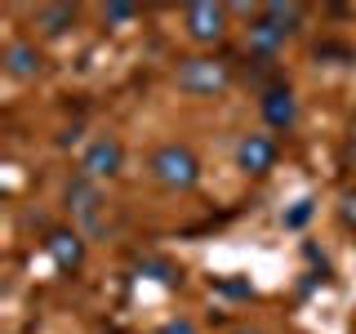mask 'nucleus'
Here are the masks:
<instances>
[{
  "instance_id": "2",
  "label": "nucleus",
  "mask_w": 356,
  "mask_h": 334,
  "mask_svg": "<svg viewBox=\"0 0 356 334\" xmlns=\"http://www.w3.org/2000/svg\"><path fill=\"white\" fill-rule=\"evenodd\" d=\"M174 81H178L183 94H218V89L227 85V63L196 54V58H183V63H178Z\"/></svg>"
},
{
  "instance_id": "5",
  "label": "nucleus",
  "mask_w": 356,
  "mask_h": 334,
  "mask_svg": "<svg viewBox=\"0 0 356 334\" xmlns=\"http://www.w3.org/2000/svg\"><path fill=\"white\" fill-rule=\"evenodd\" d=\"M236 165L245 174H267L276 165V138L272 134H245L236 148Z\"/></svg>"
},
{
  "instance_id": "6",
  "label": "nucleus",
  "mask_w": 356,
  "mask_h": 334,
  "mask_svg": "<svg viewBox=\"0 0 356 334\" xmlns=\"http://www.w3.org/2000/svg\"><path fill=\"white\" fill-rule=\"evenodd\" d=\"M263 120H267V129H294V120H298V103H294V94H289V85H272L263 94Z\"/></svg>"
},
{
  "instance_id": "15",
  "label": "nucleus",
  "mask_w": 356,
  "mask_h": 334,
  "mask_svg": "<svg viewBox=\"0 0 356 334\" xmlns=\"http://www.w3.org/2000/svg\"><path fill=\"white\" fill-rule=\"evenodd\" d=\"M307 214H312V205H307V200H298V209L289 214V228H298V223H307Z\"/></svg>"
},
{
  "instance_id": "7",
  "label": "nucleus",
  "mask_w": 356,
  "mask_h": 334,
  "mask_svg": "<svg viewBox=\"0 0 356 334\" xmlns=\"http://www.w3.org/2000/svg\"><path fill=\"white\" fill-rule=\"evenodd\" d=\"M5 72L18 76V81H31V76L40 72V49L31 40H14L5 49Z\"/></svg>"
},
{
  "instance_id": "11",
  "label": "nucleus",
  "mask_w": 356,
  "mask_h": 334,
  "mask_svg": "<svg viewBox=\"0 0 356 334\" xmlns=\"http://www.w3.org/2000/svg\"><path fill=\"white\" fill-rule=\"evenodd\" d=\"M250 45H254V49H259V54H272L276 45H285V31H276L272 22H267V18L259 14V22H254V27H250Z\"/></svg>"
},
{
  "instance_id": "13",
  "label": "nucleus",
  "mask_w": 356,
  "mask_h": 334,
  "mask_svg": "<svg viewBox=\"0 0 356 334\" xmlns=\"http://www.w3.org/2000/svg\"><path fill=\"white\" fill-rule=\"evenodd\" d=\"M134 14H138L134 5H107V9H103V18H107V22H129Z\"/></svg>"
},
{
  "instance_id": "12",
  "label": "nucleus",
  "mask_w": 356,
  "mask_h": 334,
  "mask_svg": "<svg viewBox=\"0 0 356 334\" xmlns=\"http://www.w3.org/2000/svg\"><path fill=\"white\" fill-rule=\"evenodd\" d=\"M263 18L272 22L276 31H285V36H289V31L298 27V18H303V9H298V5H263Z\"/></svg>"
},
{
  "instance_id": "4",
  "label": "nucleus",
  "mask_w": 356,
  "mask_h": 334,
  "mask_svg": "<svg viewBox=\"0 0 356 334\" xmlns=\"http://www.w3.org/2000/svg\"><path fill=\"white\" fill-rule=\"evenodd\" d=\"M187 36H192L196 45H214L222 31H227V9L222 5H209V0H196V5H187Z\"/></svg>"
},
{
  "instance_id": "1",
  "label": "nucleus",
  "mask_w": 356,
  "mask_h": 334,
  "mask_svg": "<svg viewBox=\"0 0 356 334\" xmlns=\"http://www.w3.org/2000/svg\"><path fill=\"white\" fill-rule=\"evenodd\" d=\"M147 165H152V178L161 187H170V192H187V187H196V178H200V161H196V152L187 148V143H161Z\"/></svg>"
},
{
  "instance_id": "16",
  "label": "nucleus",
  "mask_w": 356,
  "mask_h": 334,
  "mask_svg": "<svg viewBox=\"0 0 356 334\" xmlns=\"http://www.w3.org/2000/svg\"><path fill=\"white\" fill-rule=\"evenodd\" d=\"M343 218H348V223L356 218V196H348V205H343Z\"/></svg>"
},
{
  "instance_id": "17",
  "label": "nucleus",
  "mask_w": 356,
  "mask_h": 334,
  "mask_svg": "<svg viewBox=\"0 0 356 334\" xmlns=\"http://www.w3.org/2000/svg\"><path fill=\"white\" fill-rule=\"evenodd\" d=\"M232 334H259V330H232Z\"/></svg>"
},
{
  "instance_id": "14",
  "label": "nucleus",
  "mask_w": 356,
  "mask_h": 334,
  "mask_svg": "<svg viewBox=\"0 0 356 334\" xmlns=\"http://www.w3.org/2000/svg\"><path fill=\"white\" fill-rule=\"evenodd\" d=\"M161 334H196V326H192V321H170Z\"/></svg>"
},
{
  "instance_id": "10",
  "label": "nucleus",
  "mask_w": 356,
  "mask_h": 334,
  "mask_svg": "<svg viewBox=\"0 0 356 334\" xmlns=\"http://www.w3.org/2000/svg\"><path fill=\"white\" fill-rule=\"evenodd\" d=\"M36 22H40L44 36H63V31L76 22V9L72 5H44V9H36Z\"/></svg>"
},
{
  "instance_id": "3",
  "label": "nucleus",
  "mask_w": 356,
  "mask_h": 334,
  "mask_svg": "<svg viewBox=\"0 0 356 334\" xmlns=\"http://www.w3.org/2000/svg\"><path fill=\"white\" fill-rule=\"evenodd\" d=\"M120 165H125V148H120V138H111V134H98V138L81 152V178H89V183L111 178Z\"/></svg>"
},
{
  "instance_id": "8",
  "label": "nucleus",
  "mask_w": 356,
  "mask_h": 334,
  "mask_svg": "<svg viewBox=\"0 0 356 334\" xmlns=\"http://www.w3.org/2000/svg\"><path fill=\"white\" fill-rule=\"evenodd\" d=\"M44 250H49V259L58 263V267H81V259H85V245H81V237L76 232H49V241H44Z\"/></svg>"
},
{
  "instance_id": "9",
  "label": "nucleus",
  "mask_w": 356,
  "mask_h": 334,
  "mask_svg": "<svg viewBox=\"0 0 356 334\" xmlns=\"http://www.w3.org/2000/svg\"><path fill=\"white\" fill-rule=\"evenodd\" d=\"M67 209H76L81 218H94V209H98V187L89 183V178H76V183L67 187Z\"/></svg>"
}]
</instances>
